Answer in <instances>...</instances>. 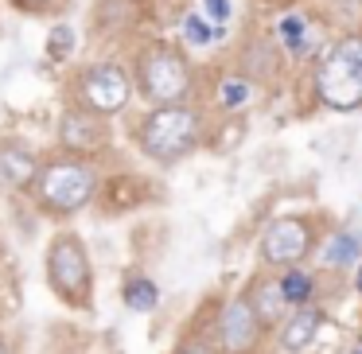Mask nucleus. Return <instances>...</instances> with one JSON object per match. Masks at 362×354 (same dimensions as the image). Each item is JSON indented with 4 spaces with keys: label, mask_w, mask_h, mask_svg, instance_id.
Segmentation results:
<instances>
[{
    "label": "nucleus",
    "mask_w": 362,
    "mask_h": 354,
    "mask_svg": "<svg viewBox=\"0 0 362 354\" xmlns=\"http://www.w3.org/2000/svg\"><path fill=\"white\" fill-rule=\"evenodd\" d=\"M206 141V110L199 102L175 105H148V113L136 125V148L144 160L160 167H172L180 160L195 156Z\"/></svg>",
    "instance_id": "1"
},
{
    "label": "nucleus",
    "mask_w": 362,
    "mask_h": 354,
    "mask_svg": "<svg viewBox=\"0 0 362 354\" xmlns=\"http://www.w3.org/2000/svg\"><path fill=\"white\" fill-rule=\"evenodd\" d=\"M129 74H133L136 98H144L148 105L195 102V90H199L195 63L172 40H148L144 47H136Z\"/></svg>",
    "instance_id": "2"
},
{
    "label": "nucleus",
    "mask_w": 362,
    "mask_h": 354,
    "mask_svg": "<svg viewBox=\"0 0 362 354\" xmlns=\"http://www.w3.org/2000/svg\"><path fill=\"white\" fill-rule=\"evenodd\" d=\"M312 94L331 113L362 110V32L339 35L312 59Z\"/></svg>",
    "instance_id": "3"
},
{
    "label": "nucleus",
    "mask_w": 362,
    "mask_h": 354,
    "mask_svg": "<svg viewBox=\"0 0 362 354\" xmlns=\"http://www.w3.org/2000/svg\"><path fill=\"white\" fill-rule=\"evenodd\" d=\"M32 195L40 199L43 211L59 214H78L82 206L94 203L98 195V172L90 167L86 156H74V152H63V156H51L40 164V175L32 183Z\"/></svg>",
    "instance_id": "4"
},
{
    "label": "nucleus",
    "mask_w": 362,
    "mask_h": 354,
    "mask_svg": "<svg viewBox=\"0 0 362 354\" xmlns=\"http://www.w3.org/2000/svg\"><path fill=\"white\" fill-rule=\"evenodd\" d=\"M47 284L66 307H90L94 296V265L78 234L63 230L47 245Z\"/></svg>",
    "instance_id": "5"
},
{
    "label": "nucleus",
    "mask_w": 362,
    "mask_h": 354,
    "mask_svg": "<svg viewBox=\"0 0 362 354\" xmlns=\"http://www.w3.org/2000/svg\"><path fill=\"white\" fill-rule=\"evenodd\" d=\"M136 98L133 90V74H129L125 63H113V59H102V63H90L86 71L74 82V105L98 113V117H117V113L129 110V102Z\"/></svg>",
    "instance_id": "6"
},
{
    "label": "nucleus",
    "mask_w": 362,
    "mask_h": 354,
    "mask_svg": "<svg viewBox=\"0 0 362 354\" xmlns=\"http://www.w3.org/2000/svg\"><path fill=\"white\" fill-rule=\"evenodd\" d=\"M320 245V230L308 214H281L261 230L257 242V257L269 269H288V265H304Z\"/></svg>",
    "instance_id": "7"
},
{
    "label": "nucleus",
    "mask_w": 362,
    "mask_h": 354,
    "mask_svg": "<svg viewBox=\"0 0 362 354\" xmlns=\"http://www.w3.org/2000/svg\"><path fill=\"white\" fill-rule=\"evenodd\" d=\"M284 66H288V55H284V47L276 43L273 32L250 35L234 55V71L242 74V78H250L257 90L261 86H276L281 74H284Z\"/></svg>",
    "instance_id": "8"
},
{
    "label": "nucleus",
    "mask_w": 362,
    "mask_h": 354,
    "mask_svg": "<svg viewBox=\"0 0 362 354\" xmlns=\"http://www.w3.org/2000/svg\"><path fill=\"white\" fill-rule=\"evenodd\" d=\"M261 335H265V323L257 319V312H253V304L242 296L226 300V307H222L218 315V346L226 354H253L261 343Z\"/></svg>",
    "instance_id": "9"
},
{
    "label": "nucleus",
    "mask_w": 362,
    "mask_h": 354,
    "mask_svg": "<svg viewBox=\"0 0 362 354\" xmlns=\"http://www.w3.org/2000/svg\"><path fill=\"white\" fill-rule=\"evenodd\" d=\"M110 136H113L110 121L82 110V105H66L63 117H59V144H63V152L90 156V152H102L110 144Z\"/></svg>",
    "instance_id": "10"
},
{
    "label": "nucleus",
    "mask_w": 362,
    "mask_h": 354,
    "mask_svg": "<svg viewBox=\"0 0 362 354\" xmlns=\"http://www.w3.org/2000/svg\"><path fill=\"white\" fill-rule=\"evenodd\" d=\"M43 160L35 156V148L20 136H4L0 141V187L8 191H32L35 175H40Z\"/></svg>",
    "instance_id": "11"
},
{
    "label": "nucleus",
    "mask_w": 362,
    "mask_h": 354,
    "mask_svg": "<svg viewBox=\"0 0 362 354\" xmlns=\"http://www.w3.org/2000/svg\"><path fill=\"white\" fill-rule=\"evenodd\" d=\"M323 327V307H292L288 315L281 319V331H276V346H281L284 354H300L308 350V346L315 343V335H320Z\"/></svg>",
    "instance_id": "12"
},
{
    "label": "nucleus",
    "mask_w": 362,
    "mask_h": 354,
    "mask_svg": "<svg viewBox=\"0 0 362 354\" xmlns=\"http://www.w3.org/2000/svg\"><path fill=\"white\" fill-rule=\"evenodd\" d=\"M308 8L315 12V20L327 32H339V35L362 32V0H312Z\"/></svg>",
    "instance_id": "13"
},
{
    "label": "nucleus",
    "mask_w": 362,
    "mask_h": 354,
    "mask_svg": "<svg viewBox=\"0 0 362 354\" xmlns=\"http://www.w3.org/2000/svg\"><path fill=\"white\" fill-rule=\"evenodd\" d=\"M245 300L253 304V312H257V319L265 323V327L281 323L284 315L292 312L288 300H284V292H281V281H273V276H261V281H253L250 288H245Z\"/></svg>",
    "instance_id": "14"
},
{
    "label": "nucleus",
    "mask_w": 362,
    "mask_h": 354,
    "mask_svg": "<svg viewBox=\"0 0 362 354\" xmlns=\"http://www.w3.org/2000/svg\"><path fill=\"white\" fill-rule=\"evenodd\" d=\"M358 261H362V234L358 230H335V234L320 245V265L331 269V273L354 269Z\"/></svg>",
    "instance_id": "15"
},
{
    "label": "nucleus",
    "mask_w": 362,
    "mask_h": 354,
    "mask_svg": "<svg viewBox=\"0 0 362 354\" xmlns=\"http://www.w3.org/2000/svg\"><path fill=\"white\" fill-rule=\"evenodd\" d=\"M253 94H257V86L250 78H242L238 71H230V74H222L218 90H214V105L222 113H242V110H250Z\"/></svg>",
    "instance_id": "16"
},
{
    "label": "nucleus",
    "mask_w": 362,
    "mask_h": 354,
    "mask_svg": "<svg viewBox=\"0 0 362 354\" xmlns=\"http://www.w3.org/2000/svg\"><path fill=\"white\" fill-rule=\"evenodd\" d=\"M281 292H284V300H288V307H304V304H312V296H315V276L308 273L304 265H288V269H281Z\"/></svg>",
    "instance_id": "17"
},
{
    "label": "nucleus",
    "mask_w": 362,
    "mask_h": 354,
    "mask_svg": "<svg viewBox=\"0 0 362 354\" xmlns=\"http://www.w3.org/2000/svg\"><path fill=\"white\" fill-rule=\"evenodd\" d=\"M121 300H125L129 312H152L160 304V284L148 281V276H129L121 284Z\"/></svg>",
    "instance_id": "18"
},
{
    "label": "nucleus",
    "mask_w": 362,
    "mask_h": 354,
    "mask_svg": "<svg viewBox=\"0 0 362 354\" xmlns=\"http://www.w3.org/2000/svg\"><path fill=\"white\" fill-rule=\"evenodd\" d=\"M180 32H183V43H191V47H211V43L218 40L226 28L211 24L203 12H187V16H183V24H180Z\"/></svg>",
    "instance_id": "19"
},
{
    "label": "nucleus",
    "mask_w": 362,
    "mask_h": 354,
    "mask_svg": "<svg viewBox=\"0 0 362 354\" xmlns=\"http://www.w3.org/2000/svg\"><path fill=\"white\" fill-rule=\"evenodd\" d=\"M71 51H74V32H71V28H66V24L51 28V35H47V59H51V63H66Z\"/></svg>",
    "instance_id": "20"
},
{
    "label": "nucleus",
    "mask_w": 362,
    "mask_h": 354,
    "mask_svg": "<svg viewBox=\"0 0 362 354\" xmlns=\"http://www.w3.org/2000/svg\"><path fill=\"white\" fill-rule=\"evenodd\" d=\"M199 4H203V16L218 28H226L230 16H234V4H230V0H199Z\"/></svg>",
    "instance_id": "21"
},
{
    "label": "nucleus",
    "mask_w": 362,
    "mask_h": 354,
    "mask_svg": "<svg viewBox=\"0 0 362 354\" xmlns=\"http://www.w3.org/2000/svg\"><path fill=\"white\" fill-rule=\"evenodd\" d=\"M12 8H20V12H55V8H63V0H12Z\"/></svg>",
    "instance_id": "22"
},
{
    "label": "nucleus",
    "mask_w": 362,
    "mask_h": 354,
    "mask_svg": "<svg viewBox=\"0 0 362 354\" xmlns=\"http://www.w3.org/2000/svg\"><path fill=\"white\" fill-rule=\"evenodd\" d=\"M180 354H218V350H214V346H206V343H187Z\"/></svg>",
    "instance_id": "23"
},
{
    "label": "nucleus",
    "mask_w": 362,
    "mask_h": 354,
    "mask_svg": "<svg viewBox=\"0 0 362 354\" xmlns=\"http://www.w3.org/2000/svg\"><path fill=\"white\" fill-rule=\"evenodd\" d=\"M354 292H358V300H362V261L354 265Z\"/></svg>",
    "instance_id": "24"
},
{
    "label": "nucleus",
    "mask_w": 362,
    "mask_h": 354,
    "mask_svg": "<svg viewBox=\"0 0 362 354\" xmlns=\"http://www.w3.org/2000/svg\"><path fill=\"white\" fill-rule=\"evenodd\" d=\"M0 354H8V343H4V338H0Z\"/></svg>",
    "instance_id": "25"
},
{
    "label": "nucleus",
    "mask_w": 362,
    "mask_h": 354,
    "mask_svg": "<svg viewBox=\"0 0 362 354\" xmlns=\"http://www.w3.org/2000/svg\"><path fill=\"white\" fill-rule=\"evenodd\" d=\"M354 354H362V346H358V350H354Z\"/></svg>",
    "instance_id": "26"
}]
</instances>
